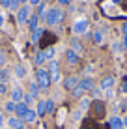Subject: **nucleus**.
<instances>
[{
	"instance_id": "obj_1",
	"label": "nucleus",
	"mask_w": 127,
	"mask_h": 129,
	"mask_svg": "<svg viewBox=\"0 0 127 129\" xmlns=\"http://www.w3.org/2000/svg\"><path fill=\"white\" fill-rule=\"evenodd\" d=\"M45 21H47V24H51V26L62 23L64 21V10H60V8H51V10L47 11V15H45Z\"/></svg>"
},
{
	"instance_id": "obj_2",
	"label": "nucleus",
	"mask_w": 127,
	"mask_h": 129,
	"mask_svg": "<svg viewBox=\"0 0 127 129\" xmlns=\"http://www.w3.org/2000/svg\"><path fill=\"white\" fill-rule=\"evenodd\" d=\"M90 90H94V81H92L90 77H86V79H82V81L77 84V88L71 92V94L75 97H82L86 92H90Z\"/></svg>"
},
{
	"instance_id": "obj_3",
	"label": "nucleus",
	"mask_w": 127,
	"mask_h": 129,
	"mask_svg": "<svg viewBox=\"0 0 127 129\" xmlns=\"http://www.w3.org/2000/svg\"><path fill=\"white\" fill-rule=\"evenodd\" d=\"M36 82H37V86L41 88V90H47V88L51 86V75H49V71L47 69H43V68H39L36 71Z\"/></svg>"
},
{
	"instance_id": "obj_4",
	"label": "nucleus",
	"mask_w": 127,
	"mask_h": 129,
	"mask_svg": "<svg viewBox=\"0 0 127 129\" xmlns=\"http://www.w3.org/2000/svg\"><path fill=\"white\" fill-rule=\"evenodd\" d=\"M49 75H51V81L52 82H58L60 81V68H58V62L51 60L49 62Z\"/></svg>"
},
{
	"instance_id": "obj_5",
	"label": "nucleus",
	"mask_w": 127,
	"mask_h": 129,
	"mask_svg": "<svg viewBox=\"0 0 127 129\" xmlns=\"http://www.w3.org/2000/svg\"><path fill=\"white\" fill-rule=\"evenodd\" d=\"M90 109H92V114H94L95 118H99V116L103 118V116H105V103H103V101L95 99L94 103H92V107H90Z\"/></svg>"
},
{
	"instance_id": "obj_6",
	"label": "nucleus",
	"mask_w": 127,
	"mask_h": 129,
	"mask_svg": "<svg viewBox=\"0 0 127 129\" xmlns=\"http://www.w3.org/2000/svg\"><path fill=\"white\" fill-rule=\"evenodd\" d=\"M28 19H30V6H21L19 11H17V23L24 24Z\"/></svg>"
},
{
	"instance_id": "obj_7",
	"label": "nucleus",
	"mask_w": 127,
	"mask_h": 129,
	"mask_svg": "<svg viewBox=\"0 0 127 129\" xmlns=\"http://www.w3.org/2000/svg\"><path fill=\"white\" fill-rule=\"evenodd\" d=\"M78 82H80V81H78V77H75V75H71V77H65L64 79V88H65V90H75V88H77V84Z\"/></svg>"
},
{
	"instance_id": "obj_8",
	"label": "nucleus",
	"mask_w": 127,
	"mask_h": 129,
	"mask_svg": "<svg viewBox=\"0 0 127 129\" xmlns=\"http://www.w3.org/2000/svg\"><path fill=\"white\" fill-rule=\"evenodd\" d=\"M86 30H88V21L86 19H80L73 24V32L75 34H86Z\"/></svg>"
},
{
	"instance_id": "obj_9",
	"label": "nucleus",
	"mask_w": 127,
	"mask_h": 129,
	"mask_svg": "<svg viewBox=\"0 0 127 129\" xmlns=\"http://www.w3.org/2000/svg\"><path fill=\"white\" fill-rule=\"evenodd\" d=\"M54 41H56V36L51 34V32H45V34H43V39H41V49H43V51L49 49V45H52Z\"/></svg>"
},
{
	"instance_id": "obj_10",
	"label": "nucleus",
	"mask_w": 127,
	"mask_h": 129,
	"mask_svg": "<svg viewBox=\"0 0 127 129\" xmlns=\"http://www.w3.org/2000/svg\"><path fill=\"white\" fill-rule=\"evenodd\" d=\"M108 127H110V129H125L123 127V118L112 116L110 120H108Z\"/></svg>"
},
{
	"instance_id": "obj_11",
	"label": "nucleus",
	"mask_w": 127,
	"mask_h": 129,
	"mask_svg": "<svg viewBox=\"0 0 127 129\" xmlns=\"http://www.w3.org/2000/svg\"><path fill=\"white\" fill-rule=\"evenodd\" d=\"M23 97H24V92L21 90L19 86H15L11 90V101L13 103H23Z\"/></svg>"
},
{
	"instance_id": "obj_12",
	"label": "nucleus",
	"mask_w": 127,
	"mask_h": 129,
	"mask_svg": "<svg viewBox=\"0 0 127 129\" xmlns=\"http://www.w3.org/2000/svg\"><path fill=\"white\" fill-rule=\"evenodd\" d=\"M114 82H116V79L108 75V77L101 79V84H99V88H101V90H107V92H108V90H110L112 86H114Z\"/></svg>"
},
{
	"instance_id": "obj_13",
	"label": "nucleus",
	"mask_w": 127,
	"mask_h": 129,
	"mask_svg": "<svg viewBox=\"0 0 127 129\" xmlns=\"http://www.w3.org/2000/svg\"><path fill=\"white\" fill-rule=\"evenodd\" d=\"M8 125H10L11 129H24V122L21 118H17V116H11L10 120H8Z\"/></svg>"
},
{
	"instance_id": "obj_14",
	"label": "nucleus",
	"mask_w": 127,
	"mask_h": 129,
	"mask_svg": "<svg viewBox=\"0 0 127 129\" xmlns=\"http://www.w3.org/2000/svg\"><path fill=\"white\" fill-rule=\"evenodd\" d=\"M65 60H67L69 64L75 66V64H78V60H80V58H78V52H75L73 49H67V51H65Z\"/></svg>"
},
{
	"instance_id": "obj_15",
	"label": "nucleus",
	"mask_w": 127,
	"mask_h": 129,
	"mask_svg": "<svg viewBox=\"0 0 127 129\" xmlns=\"http://www.w3.org/2000/svg\"><path fill=\"white\" fill-rule=\"evenodd\" d=\"M36 114L37 116H45L47 114V99H39L36 105Z\"/></svg>"
},
{
	"instance_id": "obj_16",
	"label": "nucleus",
	"mask_w": 127,
	"mask_h": 129,
	"mask_svg": "<svg viewBox=\"0 0 127 129\" xmlns=\"http://www.w3.org/2000/svg\"><path fill=\"white\" fill-rule=\"evenodd\" d=\"M26 112H28V105H26V103H17V109H15L17 118H21V120H23Z\"/></svg>"
},
{
	"instance_id": "obj_17",
	"label": "nucleus",
	"mask_w": 127,
	"mask_h": 129,
	"mask_svg": "<svg viewBox=\"0 0 127 129\" xmlns=\"http://www.w3.org/2000/svg\"><path fill=\"white\" fill-rule=\"evenodd\" d=\"M36 118H37V114H36V110H32V109H28V112L24 114V118H23V122L26 123H34L36 122Z\"/></svg>"
},
{
	"instance_id": "obj_18",
	"label": "nucleus",
	"mask_w": 127,
	"mask_h": 129,
	"mask_svg": "<svg viewBox=\"0 0 127 129\" xmlns=\"http://www.w3.org/2000/svg\"><path fill=\"white\" fill-rule=\"evenodd\" d=\"M37 21H39V17H37V15H30V19L26 21V24H28V28L32 30V32L37 28Z\"/></svg>"
},
{
	"instance_id": "obj_19",
	"label": "nucleus",
	"mask_w": 127,
	"mask_h": 129,
	"mask_svg": "<svg viewBox=\"0 0 127 129\" xmlns=\"http://www.w3.org/2000/svg\"><path fill=\"white\" fill-rule=\"evenodd\" d=\"M24 75H26V68H24V66H15V77L17 79H23L24 77Z\"/></svg>"
},
{
	"instance_id": "obj_20",
	"label": "nucleus",
	"mask_w": 127,
	"mask_h": 129,
	"mask_svg": "<svg viewBox=\"0 0 127 129\" xmlns=\"http://www.w3.org/2000/svg\"><path fill=\"white\" fill-rule=\"evenodd\" d=\"M43 34H45V30L36 28V30L32 32V41H39V38H43Z\"/></svg>"
},
{
	"instance_id": "obj_21",
	"label": "nucleus",
	"mask_w": 127,
	"mask_h": 129,
	"mask_svg": "<svg viewBox=\"0 0 127 129\" xmlns=\"http://www.w3.org/2000/svg\"><path fill=\"white\" fill-rule=\"evenodd\" d=\"M39 90H41V88L37 86V82H30V94H32L34 97H37V94H39Z\"/></svg>"
},
{
	"instance_id": "obj_22",
	"label": "nucleus",
	"mask_w": 127,
	"mask_h": 129,
	"mask_svg": "<svg viewBox=\"0 0 127 129\" xmlns=\"http://www.w3.org/2000/svg\"><path fill=\"white\" fill-rule=\"evenodd\" d=\"M95 127H97V123H95L94 120H86V122L82 123V127H80V129H95Z\"/></svg>"
},
{
	"instance_id": "obj_23",
	"label": "nucleus",
	"mask_w": 127,
	"mask_h": 129,
	"mask_svg": "<svg viewBox=\"0 0 127 129\" xmlns=\"http://www.w3.org/2000/svg\"><path fill=\"white\" fill-rule=\"evenodd\" d=\"M90 107H92V101L88 99V97H82V99H80V109L86 110V109H90Z\"/></svg>"
},
{
	"instance_id": "obj_24",
	"label": "nucleus",
	"mask_w": 127,
	"mask_h": 129,
	"mask_svg": "<svg viewBox=\"0 0 127 129\" xmlns=\"http://www.w3.org/2000/svg\"><path fill=\"white\" fill-rule=\"evenodd\" d=\"M45 0H43V2H39V6H37V17H43L45 15Z\"/></svg>"
},
{
	"instance_id": "obj_25",
	"label": "nucleus",
	"mask_w": 127,
	"mask_h": 129,
	"mask_svg": "<svg viewBox=\"0 0 127 129\" xmlns=\"http://www.w3.org/2000/svg\"><path fill=\"white\" fill-rule=\"evenodd\" d=\"M45 58L47 60H52V56H54V47H49V49H45Z\"/></svg>"
},
{
	"instance_id": "obj_26",
	"label": "nucleus",
	"mask_w": 127,
	"mask_h": 129,
	"mask_svg": "<svg viewBox=\"0 0 127 129\" xmlns=\"http://www.w3.org/2000/svg\"><path fill=\"white\" fill-rule=\"evenodd\" d=\"M45 60H47V58H45V52H43V51H39L37 54H36V64H43Z\"/></svg>"
},
{
	"instance_id": "obj_27",
	"label": "nucleus",
	"mask_w": 127,
	"mask_h": 129,
	"mask_svg": "<svg viewBox=\"0 0 127 129\" xmlns=\"http://www.w3.org/2000/svg\"><path fill=\"white\" fill-rule=\"evenodd\" d=\"M34 99H36V97H34V95L30 94V92H28V94H24V97H23V103H26V105H30V103H32Z\"/></svg>"
},
{
	"instance_id": "obj_28",
	"label": "nucleus",
	"mask_w": 127,
	"mask_h": 129,
	"mask_svg": "<svg viewBox=\"0 0 127 129\" xmlns=\"http://www.w3.org/2000/svg\"><path fill=\"white\" fill-rule=\"evenodd\" d=\"M15 109H17V103H13V101H8L6 103V110L8 112H15Z\"/></svg>"
},
{
	"instance_id": "obj_29",
	"label": "nucleus",
	"mask_w": 127,
	"mask_h": 129,
	"mask_svg": "<svg viewBox=\"0 0 127 129\" xmlns=\"http://www.w3.org/2000/svg\"><path fill=\"white\" fill-rule=\"evenodd\" d=\"M54 112V101L52 99H47V114Z\"/></svg>"
},
{
	"instance_id": "obj_30",
	"label": "nucleus",
	"mask_w": 127,
	"mask_h": 129,
	"mask_svg": "<svg viewBox=\"0 0 127 129\" xmlns=\"http://www.w3.org/2000/svg\"><path fill=\"white\" fill-rule=\"evenodd\" d=\"M94 41L97 43V45H99V43H103V34L101 32H95L94 34Z\"/></svg>"
},
{
	"instance_id": "obj_31",
	"label": "nucleus",
	"mask_w": 127,
	"mask_h": 129,
	"mask_svg": "<svg viewBox=\"0 0 127 129\" xmlns=\"http://www.w3.org/2000/svg\"><path fill=\"white\" fill-rule=\"evenodd\" d=\"M71 49H73V51H75V52H77V51H82V47H80V43H78V41H77V39H73V41H71Z\"/></svg>"
},
{
	"instance_id": "obj_32",
	"label": "nucleus",
	"mask_w": 127,
	"mask_h": 129,
	"mask_svg": "<svg viewBox=\"0 0 127 129\" xmlns=\"http://www.w3.org/2000/svg\"><path fill=\"white\" fill-rule=\"evenodd\" d=\"M19 0H11V4H10V10H17V11H19Z\"/></svg>"
},
{
	"instance_id": "obj_33",
	"label": "nucleus",
	"mask_w": 127,
	"mask_h": 129,
	"mask_svg": "<svg viewBox=\"0 0 127 129\" xmlns=\"http://www.w3.org/2000/svg\"><path fill=\"white\" fill-rule=\"evenodd\" d=\"M6 92H8V84L0 81V95H4V94H6Z\"/></svg>"
},
{
	"instance_id": "obj_34",
	"label": "nucleus",
	"mask_w": 127,
	"mask_h": 129,
	"mask_svg": "<svg viewBox=\"0 0 127 129\" xmlns=\"http://www.w3.org/2000/svg\"><path fill=\"white\" fill-rule=\"evenodd\" d=\"M121 92L127 94V77H123V81H121Z\"/></svg>"
},
{
	"instance_id": "obj_35",
	"label": "nucleus",
	"mask_w": 127,
	"mask_h": 129,
	"mask_svg": "<svg viewBox=\"0 0 127 129\" xmlns=\"http://www.w3.org/2000/svg\"><path fill=\"white\" fill-rule=\"evenodd\" d=\"M80 116H82V112H80V110H77V112H73V120H80Z\"/></svg>"
},
{
	"instance_id": "obj_36",
	"label": "nucleus",
	"mask_w": 127,
	"mask_h": 129,
	"mask_svg": "<svg viewBox=\"0 0 127 129\" xmlns=\"http://www.w3.org/2000/svg\"><path fill=\"white\" fill-rule=\"evenodd\" d=\"M0 4H2L4 8H10V4H11V0H0Z\"/></svg>"
},
{
	"instance_id": "obj_37",
	"label": "nucleus",
	"mask_w": 127,
	"mask_h": 129,
	"mask_svg": "<svg viewBox=\"0 0 127 129\" xmlns=\"http://www.w3.org/2000/svg\"><path fill=\"white\" fill-rule=\"evenodd\" d=\"M30 4H32V6H39V2H41V0H28Z\"/></svg>"
},
{
	"instance_id": "obj_38",
	"label": "nucleus",
	"mask_w": 127,
	"mask_h": 129,
	"mask_svg": "<svg viewBox=\"0 0 127 129\" xmlns=\"http://www.w3.org/2000/svg\"><path fill=\"white\" fill-rule=\"evenodd\" d=\"M4 62H6V56H4V54H0V66H4Z\"/></svg>"
},
{
	"instance_id": "obj_39",
	"label": "nucleus",
	"mask_w": 127,
	"mask_h": 129,
	"mask_svg": "<svg viewBox=\"0 0 127 129\" xmlns=\"http://www.w3.org/2000/svg\"><path fill=\"white\" fill-rule=\"evenodd\" d=\"M121 8H123V10L127 11V0H121Z\"/></svg>"
},
{
	"instance_id": "obj_40",
	"label": "nucleus",
	"mask_w": 127,
	"mask_h": 129,
	"mask_svg": "<svg viewBox=\"0 0 127 129\" xmlns=\"http://www.w3.org/2000/svg\"><path fill=\"white\" fill-rule=\"evenodd\" d=\"M4 123H6V120H4V116H2V114H0V127H2Z\"/></svg>"
},
{
	"instance_id": "obj_41",
	"label": "nucleus",
	"mask_w": 127,
	"mask_h": 129,
	"mask_svg": "<svg viewBox=\"0 0 127 129\" xmlns=\"http://www.w3.org/2000/svg\"><path fill=\"white\" fill-rule=\"evenodd\" d=\"M123 47L127 49V34H123Z\"/></svg>"
},
{
	"instance_id": "obj_42",
	"label": "nucleus",
	"mask_w": 127,
	"mask_h": 129,
	"mask_svg": "<svg viewBox=\"0 0 127 129\" xmlns=\"http://www.w3.org/2000/svg\"><path fill=\"white\" fill-rule=\"evenodd\" d=\"M0 26H4V15L0 13Z\"/></svg>"
},
{
	"instance_id": "obj_43",
	"label": "nucleus",
	"mask_w": 127,
	"mask_h": 129,
	"mask_svg": "<svg viewBox=\"0 0 127 129\" xmlns=\"http://www.w3.org/2000/svg\"><path fill=\"white\" fill-rule=\"evenodd\" d=\"M60 4H62V6H65V4H69V0H58Z\"/></svg>"
},
{
	"instance_id": "obj_44",
	"label": "nucleus",
	"mask_w": 127,
	"mask_h": 129,
	"mask_svg": "<svg viewBox=\"0 0 127 129\" xmlns=\"http://www.w3.org/2000/svg\"><path fill=\"white\" fill-rule=\"evenodd\" d=\"M123 127H125V129H127V116H125V118H123Z\"/></svg>"
},
{
	"instance_id": "obj_45",
	"label": "nucleus",
	"mask_w": 127,
	"mask_h": 129,
	"mask_svg": "<svg viewBox=\"0 0 127 129\" xmlns=\"http://www.w3.org/2000/svg\"><path fill=\"white\" fill-rule=\"evenodd\" d=\"M123 34H127V23L123 24Z\"/></svg>"
},
{
	"instance_id": "obj_46",
	"label": "nucleus",
	"mask_w": 127,
	"mask_h": 129,
	"mask_svg": "<svg viewBox=\"0 0 127 129\" xmlns=\"http://www.w3.org/2000/svg\"><path fill=\"white\" fill-rule=\"evenodd\" d=\"M112 2H114V4H121V0H112Z\"/></svg>"
},
{
	"instance_id": "obj_47",
	"label": "nucleus",
	"mask_w": 127,
	"mask_h": 129,
	"mask_svg": "<svg viewBox=\"0 0 127 129\" xmlns=\"http://www.w3.org/2000/svg\"><path fill=\"white\" fill-rule=\"evenodd\" d=\"M84 2H92V0H84Z\"/></svg>"
}]
</instances>
